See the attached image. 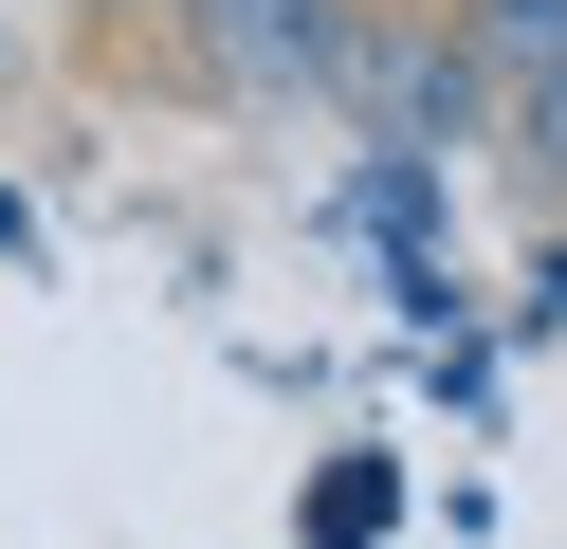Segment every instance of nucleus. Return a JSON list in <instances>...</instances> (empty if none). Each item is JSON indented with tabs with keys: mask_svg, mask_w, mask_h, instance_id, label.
<instances>
[{
	"mask_svg": "<svg viewBox=\"0 0 567 549\" xmlns=\"http://www.w3.org/2000/svg\"><path fill=\"white\" fill-rule=\"evenodd\" d=\"M92 19H111V0H92Z\"/></svg>",
	"mask_w": 567,
	"mask_h": 549,
	"instance_id": "6",
	"label": "nucleus"
},
{
	"mask_svg": "<svg viewBox=\"0 0 567 549\" xmlns=\"http://www.w3.org/2000/svg\"><path fill=\"white\" fill-rule=\"evenodd\" d=\"M165 19H184L202 92H238V110H293L311 73H330V19H348V0H165Z\"/></svg>",
	"mask_w": 567,
	"mask_h": 549,
	"instance_id": "2",
	"label": "nucleus"
},
{
	"mask_svg": "<svg viewBox=\"0 0 567 549\" xmlns=\"http://www.w3.org/2000/svg\"><path fill=\"white\" fill-rule=\"evenodd\" d=\"M440 19H457V55H476L494 92H530V110L567 92V0H440Z\"/></svg>",
	"mask_w": 567,
	"mask_h": 549,
	"instance_id": "3",
	"label": "nucleus"
},
{
	"mask_svg": "<svg viewBox=\"0 0 567 549\" xmlns=\"http://www.w3.org/2000/svg\"><path fill=\"white\" fill-rule=\"evenodd\" d=\"M311 92H330V110H367L384 146H457L494 73L457 55V19H440V0H348V19H330V73H311Z\"/></svg>",
	"mask_w": 567,
	"mask_h": 549,
	"instance_id": "1",
	"label": "nucleus"
},
{
	"mask_svg": "<svg viewBox=\"0 0 567 549\" xmlns=\"http://www.w3.org/2000/svg\"><path fill=\"white\" fill-rule=\"evenodd\" d=\"M549 146H567V92H549Z\"/></svg>",
	"mask_w": 567,
	"mask_h": 549,
	"instance_id": "5",
	"label": "nucleus"
},
{
	"mask_svg": "<svg viewBox=\"0 0 567 549\" xmlns=\"http://www.w3.org/2000/svg\"><path fill=\"white\" fill-rule=\"evenodd\" d=\"M384 531V458H330V495H311V549H367Z\"/></svg>",
	"mask_w": 567,
	"mask_h": 549,
	"instance_id": "4",
	"label": "nucleus"
}]
</instances>
